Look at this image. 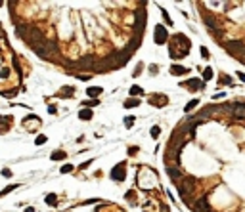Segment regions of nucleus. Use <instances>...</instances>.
I'll return each instance as SVG.
<instances>
[{
  "label": "nucleus",
  "mask_w": 245,
  "mask_h": 212,
  "mask_svg": "<svg viewBox=\"0 0 245 212\" xmlns=\"http://www.w3.org/2000/svg\"><path fill=\"white\" fill-rule=\"evenodd\" d=\"M224 46L230 52V55H234L236 59H239V61L245 63V44L241 40H228Z\"/></svg>",
  "instance_id": "obj_1"
},
{
  "label": "nucleus",
  "mask_w": 245,
  "mask_h": 212,
  "mask_svg": "<svg viewBox=\"0 0 245 212\" xmlns=\"http://www.w3.org/2000/svg\"><path fill=\"white\" fill-rule=\"evenodd\" d=\"M201 17H203V21H205V25H207V29L213 32L215 37H218L220 32H222V25H220V21L213 15V14H209V12H201Z\"/></svg>",
  "instance_id": "obj_2"
},
{
  "label": "nucleus",
  "mask_w": 245,
  "mask_h": 212,
  "mask_svg": "<svg viewBox=\"0 0 245 212\" xmlns=\"http://www.w3.org/2000/svg\"><path fill=\"white\" fill-rule=\"evenodd\" d=\"M176 187H178V191H180L182 197H188V193H192V189L195 187V178H182L176 184Z\"/></svg>",
  "instance_id": "obj_3"
},
{
  "label": "nucleus",
  "mask_w": 245,
  "mask_h": 212,
  "mask_svg": "<svg viewBox=\"0 0 245 212\" xmlns=\"http://www.w3.org/2000/svg\"><path fill=\"white\" fill-rule=\"evenodd\" d=\"M167 40H169V35H167V29L163 25H157L153 31V42L155 44H165Z\"/></svg>",
  "instance_id": "obj_4"
},
{
  "label": "nucleus",
  "mask_w": 245,
  "mask_h": 212,
  "mask_svg": "<svg viewBox=\"0 0 245 212\" xmlns=\"http://www.w3.org/2000/svg\"><path fill=\"white\" fill-rule=\"evenodd\" d=\"M194 212H213V210H211L209 201H207V195H201L194 203Z\"/></svg>",
  "instance_id": "obj_5"
},
{
  "label": "nucleus",
  "mask_w": 245,
  "mask_h": 212,
  "mask_svg": "<svg viewBox=\"0 0 245 212\" xmlns=\"http://www.w3.org/2000/svg\"><path fill=\"white\" fill-rule=\"evenodd\" d=\"M111 178L113 180H117V182H122L127 178V172H125V162H119L113 170H111Z\"/></svg>",
  "instance_id": "obj_6"
},
{
  "label": "nucleus",
  "mask_w": 245,
  "mask_h": 212,
  "mask_svg": "<svg viewBox=\"0 0 245 212\" xmlns=\"http://www.w3.org/2000/svg\"><path fill=\"white\" fill-rule=\"evenodd\" d=\"M167 174L171 176V180H172L174 184H178V182H180L182 178H184V176H182V172H180V168H178V166H171V164L167 166Z\"/></svg>",
  "instance_id": "obj_7"
},
{
  "label": "nucleus",
  "mask_w": 245,
  "mask_h": 212,
  "mask_svg": "<svg viewBox=\"0 0 245 212\" xmlns=\"http://www.w3.org/2000/svg\"><path fill=\"white\" fill-rule=\"evenodd\" d=\"M232 117L238 119V120H245V103H234V111H232Z\"/></svg>",
  "instance_id": "obj_8"
},
{
  "label": "nucleus",
  "mask_w": 245,
  "mask_h": 212,
  "mask_svg": "<svg viewBox=\"0 0 245 212\" xmlns=\"http://www.w3.org/2000/svg\"><path fill=\"white\" fill-rule=\"evenodd\" d=\"M29 29H31V25H27V23H19V25H16V35H17L19 38L27 40V37H29Z\"/></svg>",
  "instance_id": "obj_9"
},
{
  "label": "nucleus",
  "mask_w": 245,
  "mask_h": 212,
  "mask_svg": "<svg viewBox=\"0 0 245 212\" xmlns=\"http://www.w3.org/2000/svg\"><path fill=\"white\" fill-rule=\"evenodd\" d=\"M182 86H188L192 92H195V90H201L203 88V80H199V79H192V80H188L186 84H182Z\"/></svg>",
  "instance_id": "obj_10"
},
{
  "label": "nucleus",
  "mask_w": 245,
  "mask_h": 212,
  "mask_svg": "<svg viewBox=\"0 0 245 212\" xmlns=\"http://www.w3.org/2000/svg\"><path fill=\"white\" fill-rule=\"evenodd\" d=\"M186 73H188V69H186V67H182V65H172L171 67V75H174V76H182Z\"/></svg>",
  "instance_id": "obj_11"
},
{
  "label": "nucleus",
  "mask_w": 245,
  "mask_h": 212,
  "mask_svg": "<svg viewBox=\"0 0 245 212\" xmlns=\"http://www.w3.org/2000/svg\"><path fill=\"white\" fill-rule=\"evenodd\" d=\"M79 117H81L82 120H90V119H92V111H90V109H82L81 113H79Z\"/></svg>",
  "instance_id": "obj_12"
},
{
  "label": "nucleus",
  "mask_w": 245,
  "mask_h": 212,
  "mask_svg": "<svg viewBox=\"0 0 245 212\" xmlns=\"http://www.w3.org/2000/svg\"><path fill=\"white\" fill-rule=\"evenodd\" d=\"M19 187V184H14V185H8V187H4L2 191H0V197H4V195H8L10 191H14V189H17Z\"/></svg>",
  "instance_id": "obj_13"
},
{
  "label": "nucleus",
  "mask_w": 245,
  "mask_h": 212,
  "mask_svg": "<svg viewBox=\"0 0 245 212\" xmlns=\"http://www.w3.org/2000/svg\"><path fill=\"white\" fill-rule=\"evenodd\" d=\"M197 105H199V99H192V102L184 107V111H186V113H190V111H192V109H195Z\"/></svg>",
  "instance_id": "obj_14"
},
{
  "label": "nucleus",
  "mask_w": 245,
  "mask_h": 212,
  "mask_svg": "<svg viewBox=\"0 0 245 212\" xmlns=\"http://www.w3.org/2000/svg\"><path fill=\"white\" fill-rule=\"evenodd\" d=\"M86 94L88 96H98V94H102V88H100V86H96V88H88V90H86Z\"/></svg>",
  "instance_id": "obj_15"
},
{
  "label": "nucleus",
  "mask_w": 245,
  "mask_h": 212,
  "mask_svg": "<svg viewBox=\"0 0 245 212\" xmlns=\"http://www.w3.org/2000/svg\"><path fill=\"white\" fill-rule=\"evenodd\" d=\"M61 159H65V153H63V151H56V153H52V161H61Z\"/></svg>",
  "instance_id": "obj_16"
},
{
  "label": "nucleus",
  "mask_w": 245,
  "mask_h": 212,
  "mask_svg": "<svg viewBox=\"0 0 245 212\" xmlns=\"http://www.w3.org/2000/svg\"><path fill=\"white\" fill-rule=\"evenodd\" d=\"M138 105H140L138 99H128V102H125V107H127V109H130V107H138Z\"/></svg>",
  "instance_id": "obj_17"
},
{
  "label": "nucleus",
  "mask_w": 245,
  "mask_h": 212,
  "mask_svg": "<svg viewBox=\"0 0 245 212\" xmlns=\"http://www.w3.org/2000/svg\"><path fill=\"white\" fill-rule=\"evenodd\" d=\"M203 79H205V80H211V79H213V69H211V67H207V69L203 71Z\"/></svg>",
  "instance_id": "obj_18"
},
{
  "label": "nucleus",
  "mask_w": 245,
  "mask_h": 212,
  "mask_svg": "<svg viewBox=\"0 0 245 212\" xmlns=\"http://www.w3.org/2000/svg\"><path fill=\"white\" fill-rule=\"evenodd\" d=\"M75 94V88H63V90L60 92V96L63 97V96H73Z\"/></svg>",
  "instance_id": "obj_19"
},
{
  "label": "nucleus",
  "mask_w": 245,
  "mask_h": 212,
  "mask_svg": "<svg viewBox=\"0 0 245 212\" xmlns=\"http://www.w3.org/2000/svg\"><path fill=\"white\" fill-rule=\"evenodd\" d=\"M161 14H163V17H165V23H167V25H172V21H171V17H169V14H167L165 8H161Z\"/></svg>",
  "instance_id": "obj_20"
},
{
  "label": "nucleus",
  "mask_w": 245,
  "mask_h": 212,
  "mask_svg": "<svg viewBox=\"0 0 245 212\" xmlns=\"http://www.w3.org/2000/svg\"><path fill=\"white\" fill-rule=\"evenodd\" d=\"M142 94V88L140 86H132L130 88V96H140Z\"/></svg>",
  "instance_id": "obj_21"
},
{
  "label": "nucleus",
  "mask_w": 245,
  "mask_h": 212,
  "mask_svg": "<svg viewBox=\"0 0 245 212\" xmlns=\"http://www.w3.org/2000/svg\"><path fill=\"white\" fill-rule=\"evenodd\" d=\"M56 203H58V197L56 195H48L46 197V205H56Z\"/></svg>",
  "instance_id": "obj_22"
},
{
  "label": "nucleus",
  "mask_w": 245,
  "mask_h": 212,
  "mask_svg": "<svg viewBox=\"0 0 245 212\" xmlns=\"http://www.w3.org/2000/svg\"><path fill=\"white\" fill-rule=\"evenodd\" d=\"M159 132H161L159 126H153V128H151V138H153V140H157V138H159Z\"/></svg>",
  "instance_id": "obj_23"
},
{
  "label": "nucleus",
  "mask_w": 245,
  "mask_h": 212,
  "mask_svg": "<svg viewBox=\"0 0 245 212\" xmlns=\"http://www.w3.org/2000/svg\"><path fill=\"white\" fill-rule=\"evenodd\" d=\"M134 120H136L134 117H127V119H125V126H127V128H130L132 124H134Z\"/></svg>",
  "instance_id": "obj_24"
},
{
  "label": "nucleus",
  "mask_w": 245,
  "mask_h": 212,
  "mask_svg": "<svg viewBox=\"0 0 245 212\" xmlns=\"http://www.w3.org/2000/svg\"><path fill=\"white\" fill-rule=\"evenodd\" d=\"M73 170V164H63L61 166V174H67V172H71Z\"/></svg>",
  "instance_id": "obj_25"
},
{
  "label": "nucleus",
  "mask_w": 245,
  "mask_h": 212,
  "mask_svg": "<svg viewBox=\"0 0 245 212\" xmlns=\"http://www.w3.org/2000/svg\"><path fill=\"white\" fill-rule=\"evenodd\" d=\"M35 143H37V145H42V143H46V136H38V138L35 140Z\"/></svg>",
  "instance_id": "obj_26"
},
{
  "label": "nucleus",
  "mask_w": 245,
  "mask_h": 212,
  "mask_svg": "<svg viewBox=\"0 0 245 212\" xmlns=\"http://www.w3.org/2000/svg\"><path fill=\"white\" fill-rule=\"evenodd\" d=\"M77 79H79V80H90L92 75H77Z\"/></svg>",
  "instance_id": "obj_27"
},
{
  "label": "nucleus",
  "mask_w": 245,
  "mask_h": 212,
  "mask_svg": "<svg viewBox=\"0 0 245 212\" xmlns=\"http://www.w3.org/2000/svg\"><path fill=\"white\" fill-rule=\"evenodd\" d=\"M201 58H205V59H209V50H207L205 46H201Z\"/></svg>",
  "instance_id": "obj_28"
},
{
  "label": "nucleus",
  "mask_w": 245,
  "mask_h": 212,
  "mask_svg": "<svg viewBox=\"0 0 245 212\" xmlns=\"http://www.w3.org/2000/svg\"><path fill=\"white\" fill-rule=\"evenodd\" d=\"M222 82H226V84H232V79H230V76H220V84Z\"/></svg>",
  "instance_id": "obj_29"
},
{
  "label": "nucleus",
  "mask_w": 245,
  "mask_h": 212,
  "mask_svg": "<svg viewBox=\"0 0 245 212\" xmlns=\"http://www.w3.org/2000/svg\"><path fill=\"white\" fill-rule=\"evenodd\" d=\"M2 176H4V178H10V176H12V170H8V168H4V170H2Z\"/></svg>",
  "instance_id": "obj_30"
},
{
  "label": "nucleus",
  "mask_w": 245,
  "mask_h": 212,
  "mask_svg": "<svg viewBox=\"0 0 245 212\" xmlns=\"http://www.w3.org/2000/svg\"><path fill=\"white\" fill-rule=\"evenodd\" d=\"M98 103H100V102H96V99H90V102H86L88 107H94V105H98Z\"/></svg>",
  "instance_id": "obj_31"
},
{
  "label": "nucleus",
  "mask_w": 245,
  "mask_h": 212,
  "mask_svg": "<svg viewBox=\"0 0 245 212\" xmlns=\"http://www.w3.org/2000/svg\"><path fill=\"white\" fill-rule=\"evenodd\" d=\"M56 111H58V109H56V105H50V107H48V113H50V115H56Z\"/></svg>",
  "instance_id": "obj_32"
},
{
  "label": "nucleus",
  "mask_w": 245,
  "mask_h": 212,
  "mask_svg": "<svg viewBox=\"0 0 245 212\" xmlns=\"http://www.w3.org/2000/svg\"><path fill=\"white\" fill-rule=\"evenodd\" d=\"M138 153V149L134 147V145H132V147H128V155H136Z\"/></svg>",
  "instance_id": "obj_33"
},
{
  "label": "nucleus",
  "mask_w": 245,
  "mask_h": 212,
  "mask_svg": "<svg viewBox=\"0 0 245 212\" xmlns=\"http://www.w3.org/2000/svg\"><path fill=\"white\" fill-rule=\"evenodd\" d=\"M142 73V63H138V67H136V71H134V76H138Z\"/></svg>",
  "instance_id": "obj_34"
},
{
  "label": "nucleus",
  "mask_w": 245,
  "mask_h": 212,
  "mask_svg": "<svg viewBox=\"0 0 245 212\" xmlns=\"http://www.w3.org/2000/svg\"><path fill=\"white\" fill-rule=\"evenodd\" d=\"M90 162H92V161H88V162H82V164H81V168H82V170H84V168H88V166H90Z\"/></svg>",
  "instance_id": "obj_35"
},
{
  "label": "nucleus",
  "mask_w": 245,
  "mask_h": 212,
  "mask_svg": "<svg viewBox=\"0 0 245 212\" xmlns=\"http://www.w3.org/2000/svg\"><path fill=\"white\" fill-rule=\"evenodd\" d=\"M149 69H151V75H155V73H157V65H151Z\"/></svg>",
  "instance_id": "obj_36"
},
{
  "label": "nucleus",
  "mask_w": 245,
  "mask_h": 212,
  "mask_svg": "<svg viewBox=\"0 0 245 212\" xmlns=\"http://www.w3.org/2000/svg\"><path fill=\"white\" fill-rule=\"evenodd\" d=\"M14 67H16V69H17V71H19V61H17V59H16V58H14Z\"/></svg>",
  "instance_id": "obj_37"
},
{
  "label": "nucleus",
  "mask_w": 245,
  "mask_h": 212,
  "mask_svg": "<svg viewBox=\"0 0 245 212\" xmlns=\"http://www.w3.org/2000/svg\"><path fill=\"white\" fill-rule=\"evenodd\" d=\"M238 76H239V80H243V82H245V75H243V73H238Z\"/></svg>",
  "instance_id": "obj_38"
},
{
  "label": "nucleus",
  "mask_w": 245,
  "mask_h": 212,
  "mask_svg": "<svg viewBox=\"0 0 245 212\" xmlns=\"http://www.w3.org/2000/svg\"><path fill=\"white\" fill-rule=\"evenodd\" d=\"M25 212H35V208H27V210H25Z\"/></svg>",
  "instance_id": "obj_39"
}]
</instances>
